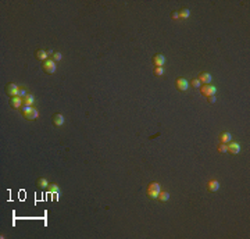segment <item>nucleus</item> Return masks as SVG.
I'll return each mask as SVG.
<instances>
[{"instance_id":"6ab92c4d","label":"nucleus","mask_w":250,"mask_h":239,"mask_svg":"<svg viewBox=\"0 0 250 239\" xmlns=\"http://www.w3.org/2000/svg\"><path fill=\"white\" fill-rule=\"evenodd\" d=\"M157 199H159L160 202H167V200H169V193L168 192H160Z\"/></svg>"},{"instance_id":"b1692460","label":"nucleus","mask_w":250,"mask_h":239,"mask_svg":"<svg viewBox=\"0 0 250 239\" xmlns=\"http://www.w3.org/2000/svg\"><path fill=\"white\" fill-rule=\"evenodd\" d=\"M192 86H193V88H200V86H201V83H200V81H199L197 78H195V79H192Z\"/></svg>"},{"instance_id":"423d86ee","label":"nucleus","mask_w":250,"mask_h":239,"mask_svg":"<svg viewBox=\"0 0 250 239\" xmlns=\"http://www.w3.org/2000/svg\"><path fill=\"white\" fill-rule=\"evenodd\" d=\"M227 151H228L229 154H238L240 151V145L238 143V142H228L227 143Z\"/></svg>"},{"instance_id":"4468645a","label":"nucleus","mask_w":250,"mask_h":239,"mask_svg":"<svg viewBox=\"0 0 250 239\" xmlns=\"http://www.w3.org/2000/svg\"><path fill=\"white\" fill-rule=\"evenodd\" d=\"M147 190H150V192H157V193H160V192H161V185H160L159 182H150L149 185H147Z\"/></svg>"},{"instance_id":"dca6fc26","label":"nucleus","mask_w":250,"mask_h":239,"mask_svg":"<svg viewBox=\"0 0 250 239\" xmlns=\"http://www.w3.org/2000/svg\"><path fill=\"white\" fill-rule=\"evenodd\" d=\"M178 15H179V20H186V18H189V15H190V11H189V8L184 7L178 11Z\"/></svg>"},{"instance_id":"0eeeda50","label":"nucleus","mask_w":250,"mask_h":239,"mask_svg":"<svg viewBox=\"0 0 250 239\" xmlns=\"http://www.w3.org/2000/svg\"><path fill=\"white\" fill-rule=\"evenodd\" d=\"M197 79L200 81V83H203V85H208V83L211 82V79H213V77H211L210 72H206V71H203V72L199 74Z\"/></svg>"},{"instance_id":"1a4fd4ad","label":"nucleus","mask_w":250,"mask_h":239,"mask_svg":"<svg viewBox=\"0 0 250 239\" xmlns=\"http://www.w3.org/2000/svg\"><path fill=\"white\" fill-rule=\"evenodd\" d=\"M52 121H53L54 127H61L65 120H64V115L63 114H60V113H54L53 117H52Z\"/></svg>"},{"instance_id":"ddd939ff","label":"nucleus","mask_w":250,"mask_h":239,"mask_svg":"<svg viewBox=\"0 0 250 239\" xmlns=\"http://www.w3.org/2000/svg\"><path fill=\"white\" fill-rule=\"evenodd\" d=\"M47 53H49V51H46L43 49H38V50H35V57L40 61H44V60H47Z\"/></svg>"},{"instance_id":"a211bd4d","label":"nucleus","mask_w":250,"mask_h":239,"mask_svg":"<svg viewBox=\"0 0 250 239\" xmlns=\"http://www.w3.org/2000/svg\"><path fill=\"white\" fill-rule=\"evenodd\" d=\"M47 192L60 195V186L57 185V183H49V186H47Z\"/></svg>"},{"instance_id":"4be33fe9","label":"nucleus","mask_w":250,"mask_h":239,"mask_svg":"<svg viewBox=\"0 0 250 239\" xmlns=\"http://www.w3.org/2000/svg\"><path fill=\"white\" fill-rule=\"evenodd\" d=\"M217 150H218V153H227V145L225 143H220L218 147H217Z\"/></svg>"},{"instance_id":"f3484780","label":"nucleus","mask_w":250,"mask_h":239,"mask_svg":"<svg viewBox=\"0 0 250 239\" xmlns=\"http://www.w3.org/2000/svg\"><path fill=\"white\" fill-rule=\"evenodd\" d=\"M36 186H39L40 189H47V186H49V182H47V179H44V178H38V181H36Z\"/></svg>"},{"instance_id":"bb28decb","label":"nucleus","mask_w":250,"mask_h":239,"mask_svg":"<svg viewBox=\"0 0 250 239\" xmlns=\"http://www.w3.org/2000/svg\"><path fill=\"white\" fill-rule=\"evenodd\" d=\"M171 18H172V20H179L178 11H172V13H171Z\"/></svg>"},{"instance_id":"9b49d317","label":"nucleus","mask_w":250,"mask_h":239,"mask_svg":"<svg viewBox=\"0 0 250 239\" xmlns=\"http://www.w3.org/2000/svg\"><path fill=\"white\" fill-rule=\"evenodd\" d=\"M10 106L13 109H21L22 107V98H10Z\"/></svg>"},{"instance_id":"39448f33","label":"nucleus","mask_w":250,"mask_h":239,"mask_svg":"<svg viewBox=\"0 0 250 239\" xmlns=\"http://www.w3.org/2000/svg\"><path fill=\"white\" fill-rule=\"evenodd\" d=\"M18 92H20V88H18L15 83H7V85H6V93H7L10 98L18 96Z\"/></svg>"},{"instance_id":"7ed1b4c3","label":"nucleus","mask_w":250,"mask_h":239,"mask_svg":"<svg viewBox=\"0 0 250 239\" xmlns=\"http://www.w3.org/2000/svg\"><path fill=\"white\" fill-rule=\"evenodd\" d=\"M217 92V88L214 85H211V83H208V85H201L200 86V93L204 96H214Z\"/></svg>"},{"instance_id":"f8f14e48","label":"nucleus","mask_w":250,"mask_h":239,"mask_svg":"<svg viewBox=\"0 0 250 239\" xmlns=\"http://www.w3.org/2000/svg\"><path fill=\"white\" fill-rule=\"evenodd\" d=\"M231 141H232V135H231L228 131H224V132H221V134H220V142H221V143L227 145Z\"/></svg>"},{"instance_id":"a878e982","label":"nucleus","mask_w":250,"mask_h":239,"mask_svg":"<svg viewBox=\"0 0 250 239\" xmlns=\"http://www.w3.org/2000/svg\"><path fill=\"white\" fill-rule=\"evenodd\" d=\"M208 103H210V104H214V103H216L217 102V98H216V95H214V96H208Z\"/></svg>"},{"instance_id":"f03ea898","label":"nucleus","mask_w":250,"mask_h":239,"mask_svg":"<svg viewBox=\"0 0 250 239\" xmlns=\"http://www.w3.org/2000/svg\"><path fill=\"white\" fill-rule=\"evenodd\" d=\"M42 70L46 74H53L56 71V61H53L52 59H47L42 63Z\"/></svg>"},{"instance_id":"2eb2a0df","label":"nucleus","mask_w":250,"mask_h":239,"mask_svg":"<svg viewBox=\"0 0 250 239\" xmlns=\"http://www.w3.org/2000/svg\"><path fill=\"white\" fill-rule=\"evenodd\" d=\"M35 102V96L31 95V93H28L25 98H22V106H32Z\"/></svg>"},{"instance_id":"6e6552de","label":"nucleus","mask_w":250,"mask_h":239,"mask_svg":"<svg viewBox=\"0 0 250 239\" xmlns=\"http://www.w3.org/2000/svg\"><path fill=\"white\" fill-rule=\"evenodd\" d=\"M152 61H153V64H154V67H163L165 63V57L163 56L161 53H156L154 56H153Z\"/></svg>"},{"instance_id":"20e7f679","label":"nucleus","mask_w":250,"mask_h":239,"mask_svg":"<svg viewBox=\"0 0 250 239\" xmlns=\"http://www.w3.org/2000/svg\"><path fill=\"white\" fill-rule=\"evenodd\" d=\"M175 88H177L179 92H186L189 89V82L185 78H177V81H175Z\"/></svg>"},{"instance_id":"393cba45","label":"nucleus","mask_w":250,"mask_h":239,"mask_svg":"<svg viewBox=\"0 0 250 239\" xmlns=\"http://www.w3.org/2000/svg\"><path fill=\"white\" fill-rule=\"evenodd\" d=\"M28 95V92H27V89H24V88H20V92H18V98H25V96Z\"/></svg>"},{"instance_id":"aec40b11","label":"nucleus","mask_w":250,"mask_h":239,"mask_svg":"<svg viewBox=\"0 0 250 239\" xmlns=\"http://www.w3.org/2000/svg\"><path fill=\"white\" fill-rule=\"evenodd\" d=\"M163 74H164V68H163V67H154V70H153V75H154V77H161Z\"/></svg>"},{"instance_id":"f257e3e1","label":"nucleus","mask_w":250,"mask_h":239,"mask_svg":"<svg viewBox=\"0 0 250 239\" xmlns=\"http://www.w3.org/2000/svg\"><path fill=\"white\" fill-rule=\"evenodd\" d=\"M20 110H21L22 117L25 120H28V121H35V120L39 117V111H38L36 109H34L32 106H22Z\"/></svg>"},{"instance_id":"412c9836","label":"nucleus","mask_w":250,"mask_h":239,"mask_svg":"<svg viewBox=\"0 0 250 239\" xmlns=\"http://www.w3.org/2000/svg\"><path fill=\"white\" fill-rule=\"evenodd\" d=\"M63 59V54L61 53H60V51H54V53H53V61H56V63H57V61H60V60H61Z\"/></svg>"},{"instance_id":"9d476101","label":"nucleus","mask_w":250,"mask_h":239,"mask_svg":"<svg viewBox=\"0 0 250 239\" xmlns=\"http://www.w3.org/2000/svg\"><path fill=\"white\" fill-rule=\"evenodd\" d=\"M207 189H208V192H211V193L217 192V190L220 189V182H218L217 179H211V181H208V183H207Z\"/></svg>"},{"instance_id":"5701e85b","label":"nucleus","mask_w":250,"mask_h":239,"mask_svg":"<svg viewBox=\"0 0 250 239\" xmlns=\"http://www.w3.org/2000/svg\"><path fill=\"white\" fill-rule=\"evenodd\" d=\"M147 198L152 199V200H156L157 198H159V193H157V192H150V190H147Z\"/></svg>"}]
</instances>
